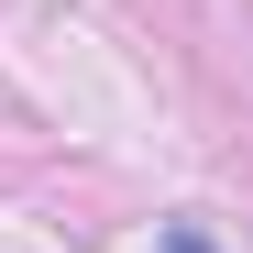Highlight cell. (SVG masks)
<instances>
[{
    "instance_id": "obj_1",
    "label": "cell",
    "mask_w": 253,
    "mask_h": 253,
    "mask_svg": "<svg viewBox=\"0 0 253 253\" xmlns=\"http://www.w3.org/2000/svg\"><path fill=\"white\" fill-rule=\"evenodd\" d=\"M154 253H209V231H187V220H176V231H165Z\"/></svg>"
}]
</instances>
